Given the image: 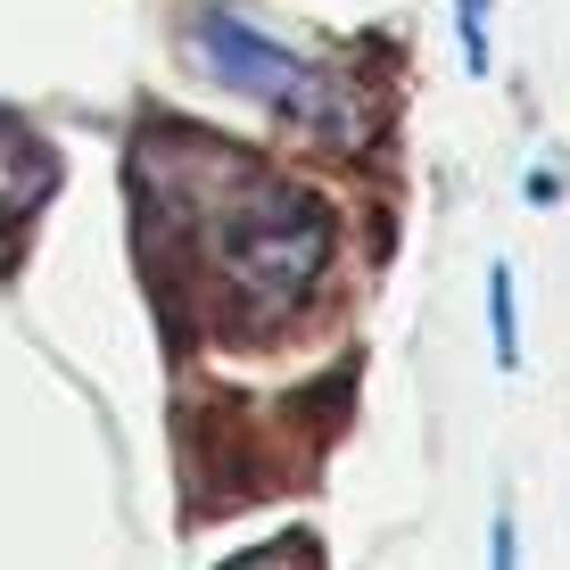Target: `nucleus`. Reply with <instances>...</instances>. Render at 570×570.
Here are the masks:
<instances>
[{
  "instance_id": "nucleus-1",
  "label": "nucleus",
  "mask_w": 570,
  "mask_h": 570,
  "mask_svg": "<svg viewBox=\"0 0 570 570\" xmlns=\"http://www.w3.org/2000/svg\"><path fill=\"white\" fill-rule=\"evenodd\" d=\"M141 215L149 232H183L207 289L240 323H273L323 282L331 265V215L306 183L273 166H248L240 149L199 132H149L141 149Z\"/></svg>"
},
{
  "instance_id": "nucleus-2",
  "label": "nucleus",
  "mask_w": 570,
  "mask_h": 570,
  "mask_svg": "<svg viewBox=\"0 0 570 570\" xmlns=\"http://www.w3.org/2000/svg\"><path fill=\"white\" fill-rule=\"evenodd\" d=\"M183 42H190V58H199V75H215L224 91H240V100H257V108H282L289 125L314 132V141L356 149L364 132H372V100L347 83L340 67H323V58L289 50L282 33L248 26V17L224 9V0H207V9L190 17Z\"/></svg>"
},
{
  "instance_id": "nucleus-3",
  "label": "nucleus",
  "mask_w": 570,
  "mask_h": 570,
  "mask_svg": "<svg viewBox=\"0 0 570 570\" xmlns=\"http://www.w3.org/2000/svg\"><path fill=\"white\" fill-rule=\"evenodd\" d=\"M58 183H67L58 149H50L33 125L0 116V224H9V232H26L33 215H42V207L58 199Z\"/></svg>"
},
{
  "instance_id": "nucleus-4",
  "label": "nucleus",
  "mask_w": 570,
  "mask_h": 570,
  "mask_svg": "<svg viewBox=\"0 0 570 570\" xmlns=\"http://www.w3.org/2000/svg\"><path fill=\"white\" fill-rule=\"evenodd\" d=\"M488 356L497 372L521 364V323H513V265H488Z\"/></svg>"
},
{
  "instance_id": "nucleus-5",
  "label": "nucleus",
  "mask_w": 570,
  "mask_h": 570,
  "mask_svg": "<svg viewBox=\"0 0 570 570\" xmlns=\"http://www.w3.org/2000/svg\"><path fill=\"white\" fill-rule=\"evenodd\" d=\"M488 9H497V0H455V42H463V67H471V75L497 67V42H488Z\"/></svg>"
},
{
  "instance_id": "nucleus-6",
  "label": "nucleus",
  "mask_w": 570,
  "mask_h": 570,
  "mask_svg": "<svg viewBox=\"0 0 570 570\" xmlns=\"http://www.w3.org/2000/svg\"><path fill=\"white\" fill-rule=\"evenodd\" d=\"M488 570H521V546H513V521H488Z\"/></svg>"
},
{
  "instance_id": "nucleus-7",
  "label": "nucleus",
  "mask_w": 570,
  "mask_h": 570,
  "mask_svg": "<svg viewBox=\"0 0 570 570\" xmlns=\"http://www.w3.org/2000/svg\"><path fill=\"white\" fill-rule=\"evenodd\" d=\"M232 570H314V562H306V546H265V554H248Z\"/></svg>"
}]
</instances>
